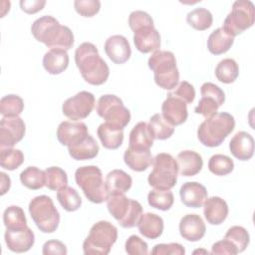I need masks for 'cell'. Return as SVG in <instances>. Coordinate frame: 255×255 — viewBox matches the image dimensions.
Returning <instances> with one entry per match:
<instances>
[{
    "instance_id": "obj_1",
    "label": "cell",
    "mask_w": 255,
    "mask_h": 255,
    "mask_svg": "<svg viewBox=\"0 0 255 255\" xmlns=\"http://www.w3.org/2000/svg\"><path fill=\"white\" fill-rule=\"evenodd\" d=\"M75 62L83 77L90 85L100 86L107 82L110 68L101 58L97 47L90 42H84L75 51Z\"/></svg>"
},
{
    "instance_id": "obj_2",
    "label": "cell",
    "mask_w": 255,
    "mask_h": 255,
    "mask_svg": "<svg viewBox=\"0 0 255 255\" xmlns=\"http://www.w3.org/2000/svg\"><path fill=\"white\" fill-rule=\"evenodd\" d=\"M31 32L34 38L45 44L50 49L70 50L74 46V34L72 30L51 15H45L36 19L32 26Z\"/></svg>"
},
{
    "instance_id": "obj_3",
    "label": "cell",
    "mask_w": 255,
    "mask_h": 255,
    "mask_svg": "<svg viewBox=\"0 0 255 255\" xmlns=\"http://www.w3.org/2000/svg\"><path fill=\"white\" fill-rule=\"evenodd\" d=\"M235 128L234 117L225 112L206 118L197 128L199 141L208 147L219 146Z\"/></svg>"
},
{
    "instance_id": "obj_4",
    "label": "cell",
    "mask_w": 255,
    "mask_h": 255,
    "mask_svg": "<svg viewBox=\"0 0 255 255\" xmlns=\"http://www.w3.org/2000/svg\"><path fill=\"white\" fill-rule=\"evenodd\" d=\"M148 68L153 72L155 84L163 90L174 89L179 82V71L172 52L157 50L148 58Z\"/></svg>"
},
{
    "instance_id": "obj_5",
    "label": "cell",
    "mask_w": 255,
    "mask_h": 255,
    "mask_svg": "<svg viewBox=\"0 0 255 255\" xmlns=\"http://www.w3.org/2000/svg\"><path fill=\"white\" fill-rule=\"evenodd\" d=\"M107 207L110 214L124 228H132L142 214L141 204L128 198L123 192H110L107 197Z\"/></svg>"
},
{
    "instance_id": "obj_6",
    "label": "cell",
    "mask_w": 255,
    "mask_h": 255,
    "mask_svg": "<svg viewBox=\"0 0 255 255\" xmlns=\"http://www.w3.org/2000/svg\"><path fill=\"white\" fill-rule=\"evenodd\" d=\"M75 180L85 196L93 203L100 204L107 200L108 190L102 170L96 165L80 166L75 171Z\"/></svg>"
},
{
    "instance_id": "obj_7",
    "label": "cell",
    "mask_w": 255,
    "mask_h": 255,
    "mask_svg": "<svg viewBox=\"0 0 255 255\" xmlns=\"http://www.w3.org/2000/svg\"><path fill=\"white\" fill-rule=\"evenodd\" d=\"M118 239L117 227L109 221L101 220L95 223L83 243L86 255H107Z\"/></svg>"
},
{
    "instance_id": "obj_8",
    "label": "cell",
    "mask_w": 255,
    "mask_h": 255,
    "mask_svg": "<svg viewBox=\"0 0 255 255\" xmlns=\"http://www.w3.org/2000/svg\"><path fill=\"white\" fill-rule=\"evenodd\" d=\"M152 170L148 174V184L155 189H171L177 182L178 165L176 159L169 153L160 152L152 161Z\"/></svg>"
},
{
    "instance_id": "obj_9",
    "label": "cell",
    "mask_w": 255,
    "mask_h": 255,
    "mask_svg": "<svg viewBox=\"0 0 255 255\" xmlns=\"http://www.w3.org/2000/svg\"><path fill=\"white\" fill-rule=\"evenodd\" d=\"M29 213L32 220L43 233H53L60 223V213L51 197L39 195L29 203Z\"/></svg>"
},
{
    "instance_id": "obj_10",
    "label": "cell",
    "mask_w": 255,
    "mask_h": 255,
    "mask_svg": "<svg viewBox=\"0 0 255 255\" xmlns=\"http://www.w3.org/2000/svg\"><path fill=\"white\" fill-rule=\"evenodd\" d=\"M254 21V4L250 0H237L233 3L231 11L224 19L221 28L228 36L234 38L251 28Z\"/></svg>"
},
{
    "instance_id": "obj_11",
    "label": "cell",
    "mask_w": 255,
    "mask_h": 255,
    "mask_svg": "<svg viewBox=\"0 0 255 255\" xmlns=\"http://www.w3.org/2000/svg\"><path fill=\"white\" fill-rule=\"evenodd\" d=\"M96 112L106 123L125 128L130 121L129 110L124 106L123 101L116 95L107 94L100 97Z\"/></svg>"
},
{
    "instance_id": "obj_12",
    "label": "cell",
    "mask_w": 255,
    "mask_h": 255,
    "mask_svg": "<svg viewBox=\"0 0 255 255\" xmlns=\"http://www.w3.org/2000/svg\"><path fill=\"white\" fill-rule=\"evenodd\" d=\"M95 103V97L92 93L81 91L63 103L62 112L68 119L78 122L86 119L92 113Z\"/></svg>"
},
{
    "instance_id": "obj_13",
    "label": "cell",
    "mask_w": 255,
    "mask_h": 255,
    "mask_svg": "<svg viewBox=\"0 0 255 255\" xmlns=\"http://www.w3.org/2000/svg\"><path fill=\"white\" fill-rule=\"evenodd\" d=\"M201 99L198 102V105L194 108L195 114L202 115L205 118H209L224 104L225 94L221 88L217 85L206 82L200 88Z\"/></svg>"
},
{
    "instance_id": "obj_14",
    "label": "cell",
    "mask_w": 255,
    "mask_h": 255,
    "mask_svg": "<svg viewBox=\"0 0 255 255\" xmlns=\"http://www.w3.org/2000/svg\"><path fill=\"white\" fill-rule=\"evenodd\" d=\"M26 126L20 117H3L0 121V148H11L25 135Z\"/></svg>"
},
{
    "instance_id": "obj_15",
    "label": "cell",
    "mask_w": 255,
    "mask_h": 255,
    "mask_svg": "<svg viewBox=\"0 0 255 255\" xmlns=\"http://www.w3.org/2000/svg\"><path fill=\"white\" fill-rule=\"evenodd\" d=\"M57 138L61 144L73 147L82 142L88 135V128L82 122H62L57 128Z\"/></svg>"
},
{
    "instance_id": "obj_16",
    "label": "cell",
    "mask_w": 255,
    "mask_h": 255,
    "mask_svg": "<svg viewBox=\"0 0 255 255\" xmlns=\"http://www.w3.org/2000/svg\"><path fill=\"white\" fill-rule=\"evenodd\" d=\"M133 32V43L135 48L143 54L155 52L160 48V35L153 24H146Z\"/></svg>"
},
{
    "instance_id": "obj_17",
    "label": "cell",
    "mask_w": 255,
    "mask_h": 255,
    "mask_svg": "<svg viewBox=\"0 0 255 255\" xmlns=\"http://www.w3.org/2000/svg\"><path fill=\"white\" fill-rule=\"evenodd\" d=\"M161 115L171 126H180L188 117L187 104L169 93L161 105Z\"/></svg>"
},
{
    "instance_id": "obj_18",
    "label": "cell",
    "mask_w": 255,
    "mask_h": 255,
    "mask_svg": "<svg viewBox=\"0 0 255 255\" xmlns=\"http://www.w3.org/2000/svg\"><path fill=\"white\" fill-rule=\"evenodd\" d=\"M105 53L115 64L126 63L131 55V49L128 39L123 35H113L105 42Z\"/></svg>"
},
{
    "instance_id": "obj_19",
    "label": "cell",
    "mask_w": 255,
    "mask_h": 255,
    "mask_svg": "<svg viewBox=\"0 0 255 255\" xmlns=\"http://www.w3.org/2000/svg\"><path fill=\"white\" fill-rule=\"evenodd\" d=\"M4 238L8 249L15 253L27 252L35 243L34 232L29 227L19 230L6 229Z\"/></svg>"
},
{
    "instance_id": "obj_20",
    "label": "cell",
    "mask_w": 255,
    "mask_h": 255,
    "mask_svg": "<svg viewBox=\"0 0 255 255\" xmlns=\"http://www.w3.org/2000/svg\"><path fill=\"white\" fill-rule=\"evenodd\" d=\"M205 223L198 214H186L180 219L179 233L187 241H199L205 235Z\"/></svg>"
},
{
    "instance_id": "obj_21",
    "label": "cell",
    "mask_w": 255,
    "mask_h": 255,
    "mask_svg": "<svg viewBox=\"0 0 255 255\" xmlns=\"http://www.w3.org/2000/svg\"><path fill=\"white\" fill-rule=\"evenodd\" d=\"M181 202L189 208H199L207 198V190L204 185L196 181H187L179 189Z\"/></svg>"
},
{
    "instance_id": "obj_22",
    "label": "cell",
    "mask_w": 255,
    "mask_h": 255,
    "mask_svg": "<svg viewBox=\"0 0 255 255\" xmlns=\"http://www.w3.org/2000/svg\"><path fill=\"white\" fill-rule=\"evenodd\" d=\"M231 154L239 160H249L254 154V139L247 131L236 132L229 142Z\"/></svg>"
},
{
    "instance_id": "obj_23",
    "label": "cell",
    "mask_w": 255,
    "mask_h": 255,
    "mask_svg": "<svg viewBox=\"0 0 255 255\" xmlns=\"http://www.w3.org/2000/svg\"><path fill=\"white\" fill-rule=\"evenodd\" d=\"M228 205L226 201L219 196L206 198L203 203V214L207 222L211 225H220L227 218Z\"/></svg>"
},
{
    "instance_id": "obj_24",
    "label": "cell",
    "mask_w": 255,
    "mask_h": 255,
    "mask_svg": "<svg viewBox=\"0 0 255 255\" xmlns=\"http://www.w3.org/2000/svg\"><path fill=\"white\" fill-rule=\"evenodd\" d=\"M178 173L182 176H194L200 172L203 166V159L194 150H182L176 156Z\"/></svg>"
},
{
    "instance_id": "obj_25",
    "label": "cell",
    "mask_w": 255,
    "mask_h": 255,
    "mask_svg": "<svg viewBox=\"0 0 255 255\" xmlns=\"http://www.w3.org/2000/svg\"><path fill=\"white\" fill-rule=\"evenodd\" d=\"M136 226L139 233L147 239L158 238L164 228L163 219L159 215L151 212L142 213Z\"/></svg>"
},
{
    "instance_id": "obj_26",
    "label": "cell",
    "mask_w": 255,
    "mask_h": 255,
    "mask_svg": "<svg viewBox=\"0 0 255 255\" xmlns=\"http://www.w3.org/2000/svg\"><path fill=\"white\" fill-rule=\"evenodd\" d=\"M97 134L105 148L117 149L124 141V128L109 124H101L97 129Z\"/></svg>"
},
{
    "instance_id": "obj_27",
    "label": "cell",
    "mask_w": 255,
    "mask_h": 255,
    "mask_svg": "<svg viewBox=\"0 0 255 255\" xmlns=\"http://www.w3.org/2000/svg\"><path fill=\"white\" fill-rule=\"evenodd\" d=\"M69 66V55L64 49H50L43 57V67L51 75L63 73Z\"/></svg>"
},
{
    "instance_id": "obj_28",
    "label": "cell",
    "mask_w": 255,
    "mask_h": 255,
    "mask_svg": "<svg viewBox=\"0 0 255 255\" xmlns=\"http://www.w3.org/2000/svg\"><path fill=\"white\" fill-rule=\"evenodd\" d=\"M124 161L131 170L141 172L146 170L153 161L149 149H134L128 147L124 153Z\"/></svg>"
},
{
    "instance_id": "obj_29",
    "label": "cell",
    "mask_w": 255,
    "mask_h": 255,
    "mask_svg": "<svg viewBox=\"0 0 255 255\" xmlns=\"http://www.w3.org/2000/svg\"><path fill=\"white\" fill-rule=\"evenodd\" d=\"M153 144L148 124L145 122L137 123L130 130L128 136V147L134 149H149Z\"/></svg>"
},
{
    "instance_id": "obj_30",
    "label": "cell",
    "mask_w": 255,
    "mask_h": 255,
    "mask_svg": "<svg viewBox=\"0 0 255 255\" xmlns=\"http://www.w3.org/2000/svg\"><path fill=\"white\" fill-rule=\"evenodd\" d=\"M106 187L108 193L110 192H123L128 191L132 184L131 176L123 169H114L106 176Z\"/></svg>"
},
{
    "instance_id": "obj_31",
    "label": "cell",
    "mask_w": 255,
    "mask_h": 255,
    "mask_svg": "<svg viewBox=\"0 0 255 255\" xmlns=\"http://www.w3.org/2000/svg\"><path fill=\"white\" fill-rule=\"evenodd\" d=\"M99 150L98 142L90 134L79 144L68 148L70 156L75 160L93 159L98 155Z\"/></svg>"
},
{
    "instance_id": "obj_32",
    "label": "cell",
    "mask_w": 255,
    "mask_h": 255,
    "mask_svg": "<svg viewBox=\"0 0 255 255\" xmlns=\"http://www.w3.org/2000/svg\"><path fill=\"white\" fill-rule=\"evenodd\" d=\"M234 38L228 36L222 28L215 29L207 39V49L213 55L226 53L233 45Z\"/></svg>"
},
{
    "instance_id": "obj_33",
    "label": "cell",
    "mask_w": 255,
    "mask_h": 255,
    "mask_svg": "<svg viewBox=\"0 0 255 255\" xmlns=\"http://www.w3.org/2000/svg\"><path fill=\"white\" fill-rule=\"evenodd\" d=\"M148 128L153 139L164 140L169 138L174 132V127L171 126L161 114H154L150 117Z\"/></svg>"
},
{
    "instance_id": "obj_34",
    "label": "cell",
    "mask_w": 255,
    "mask_h": 255,
    "mask_svg": "<svg viewBox=\"0 0 255 255\" xmlns=\"http://www.w3.org/2000/svg\"><path fill=\"white\" fill-rule=\"evenodd\" d=\"M215 76L223 84L234 83L239 76L238 64L231 58L221 60L215 68Z\"/></svg>"
},
{
    "instance_id": "obj_35",
    "label": "cell",
    "mask_w": 255,
    "mask_h": 255,
    "mask_svg": "<svg viewBox=\"0 0 255 255\" xmlns=\"http://www.w3.org/2000/svg\"><path fill=\"white\" fill-rule=\"evenodd\" d=\"M20 181L31 190L41 189L46 185L45 170H41L36 166H28L20 173Z\"/></svg>"
},
{
    "instance_id": "obj_36",
    "label": "cell",
    "mask_w": 255,
    "mask_h": 255,
    "mask_svg": "<svg viewBox=\"0 0 255 255\" xmlns=\"http://www.w3.org/2000/svg\"><path fill=\"white\" fill-rule=\"evenodd\" d=\"M3 222L8 230H19L28 227L24 210L17 205L8 206L3 213Z\"/></svg>"
},
{
    "instance_id": "obj_37",
    "label": "cell",
    "mask_w": 255,
    "mask_h": 255,
    "mask_svg": "<svg viewBox=\"0 0 255 255\" xmlns=\"http://www.w3.org/2000/svg\"><path fill=\"white\" fill-rule=\"evenodd\" d=\"M57 199L61 206L69 212L78 210L82 205V198L78 191L71 186H64L57 190Z\"/></svg>"
},
{
    "instance_id": "obj_38",
    "label": "cell",
    "mask_w": 255,
    "mask_h": 255,
    "mask_svg": "<svg viewBox=\"0 0 255 255\" xmlns=\"http://www.w3.org/2000/svg\"><path fill=\"white\" fill-rule=\"evenodd\" d=\"M186 21L193 29L204 31L212 26L213 16L211 12L206 8L199 7L187 13Z\"/></svg>"
},
{
    "instance_id": "obj_39",
    "label": "cell",
    "mask_w": 255,
    "mask_h": 255,
    "mask_svg": "<svg viewBox=\"0 0 255 255\" xmlns=\"http://www.w3.org/2000/svg\"><path fill=\"white\" fill-rule=\"evenodd\" d=\"M147 202L149 206L153 208L166 211L172 207L174 202V196L170 189L164 190L153 188L147 194Z\"/></svg>"
},
{
    "instance_id": "obj_40",
    "label": "cell",
    "mask_w": 255,
    "mask_h": 255,
    "mask_svg": "<svg viewBox=\"0 0 255 255\" xmlns=\"http://www.w3.org/2000/svg\"><path fill=\"white\" fill-rule=\"evenodd\" d=\"M23 110L24 101L17 95H6L0 100V113L3 117H19Z\"/></svg>"
},
{
    "instance_id": "obj_41",
    "label": "cell",
    "mask_w": 255,
    "mask_h": 255,
    "mask_svg": "<svg viewBox=\"0 0 255 255\" xmlns=\"http://www.w3.org/2000/svg\"><path fill=\"white\" fill-rule=\"evenodd\" d=\"M208 169L215 175L224 176L234 169L233 160L225 154H214L208 160Z\"/></svg>"
},
{
    "instance_id": "obj_42",
    "label": "cell",
    "mask_w": 255,
    "mask_h": 255,
    "mask_svg": "<svg viewBox=\"0 0 255 255\" xmlns=\"http://www.w3.org/2000/svg\"><path fill=\"white\" fill-rule=\"evenodd\" d=\"M225 239L229 240L237 249L238 253L243 252L250 242V236L248 231L239 225L230 227L224 236Z\"/></svg>"
},
{
    "instance_id": "obj_43",
    "label": "cell",
    "mask_w": 255,
    "mask_h": 255,
    "mask_svg": "<svg viewBox=\"0 0 255 255\" xmlns=\"http://www.w3.org/2000/svg\"><path fill=\"white\" fill-rule=\"evenodd\" d=\"M46 187L50 190H59L68 183V176L64 169L59 166H50L45 169Z\"/></svg>"
},
{
    "instance_id": "obj_44",
    "label": "cell",
    "mask_w": 255,
    "mask_h": 255,
    "mask_svg": "<svg viewBox=\"0 0 255 255\" xmlns=\"http://www.w3.org/2000/svg\"><path fill=\"white\" fill-rule=\"evenodd\" d=\"M24 162V154L17 148H1L0 164L4 169L15 170Z\"/></svg>"
},
{
    "instance_id": "obj_45",
    "label": "cell",
    "mask_w": 255,
    "mask_h": 255,
    "mask_svg": "<svg viewBox=\"0 0 255 255\" xmlns=\"http://www.w3.org/2000/svg\"><path fill=\"white\" fill-rule=\"evenodd\" d=\"M75 10L83 17H93L99 13L101 2L99 0H76L74 2Z\"/></svg>"
},
{
    "instance_id": "obj_46",
    "label": "cell",
    "mask_w": 255,
    "mask_h": 255,
    "mask_svg": "<svg viewBox=\"0 0 255 255\" xmlns=\"http://www.w3.org/2000/svg\"><path fill=\"white\" fill-rule=\"evenodd\" d=\"M126 252L129 255H146L148 254V246L137 235H130L126 241Z\"/></svg>"
},
{
    "instance_id": "obj_47",
    "label": "cell",
    "mask_w": 255,
    "mask_h": 255,
    "mask_svg": "<svg viewBox=\"0 0 255 255\" xmlns=\"http://www.w3.org/2000/svg\"><path fill=\"white\" fill-rule=\"evenodd\" d=\"M150 254L152 255H184L185 249L179 243H160L153 246Z\"/></svg>"
},
{
    "instance_id": "obj_48",
    "label": "cell",
    "mask_w": 255,
    "mask_h": 255,
    "mask_svg": "<svg viewBox=\"0 0 255 255\" xmlns=\"http://www.w3.org/2000/svg\"><path fill=\"white\" fill-rule=\"evenodd\" d=\"M171 94L173 96L179 98L185 104L188 105V104H191L194 101L195 89L190 83H188L186 81H182L176 86L175 91H173Z\"/></svg>"
},
{
    "instance_id": "obj_49",
    "label": "cell",
    "mask_w": 255,
    "mask_h": 255,
    "mask_svg": "<svg viewBox=\"0 0 255 255\" xmlns=\"http://www.w3.org/2000/svg\"><path fill=\"white\" fill-rule=\"evenodd\" d=\"M146 24H153V20L148 13L141 10H135L129 14L128 26L132 31Z\"/></svg>"
},
{
    "instance_id": "obj_50",
    "label": "cell",
    "mask_w": 255,
    "mask_h": 255,
    "mask_svg": "<svg viewBox=\"0 0 255 255\" xmlns=\"http://www.w3.org/2000/svg\"><path fill=\"white\" fill-rule=\"evenodd\" d=\"M66 245L59 240H48L43 245L42 253L44 255H66L67 254Z\"/></svg>"
},
{
    "instance_id": "obj_51",
    "label": "cell",
    "mask_w": 255,
    "mask_h": 255,
    "mask_svg": "<svg viewBox=\"0 0 255 255\" xmlns=\"http://www.w3.org/2000/svg\"><path fill=\"white\" fill-rule=\"evenodd\" d=\"M212 254H229V255H235L238 253L236 247L227 239H223L220 241L215 242L211 247Z\"/></svg>"
},
{
    "instance_id": "obj_52",
    "label": "cell",
    "mask_w": 255,
    "mask_h": 255,
    "mask_svg": "<svg viewBox=\"0 0 255 255\" xmlns=\"http://www.w3.org/2000/svg\"><path fill=\"white\" fill-rule=\"evenodd\" d=\"M46 4L45 0H21L20 7L27 14H35L41 11Z\"/></svg>"
},
{
    "instance_id": "obj_53",
    "label": "cell",
    "mask_w": 255,
    "mask_h": 255,
    "mask_svg": "<svg viewBox=\"0 0 255 255\" xmlns=\"http://www.w3.org/2000/svg\"><path fill=\"white\" fill-rule=\"evenodd\" d=\"M0 175H1V194H5L9 189H10V186H11V179L10 177L4 173V172H0Z\"/></svg>"
},
{
    "instance_id": "obj_54",
    "label": "cell",
    "mask_w": 255,
    "mask_h": 255,
    "mask_svg": "<svg viewBox=\"0 0 255 255\" xmlns=\"http://www.w3.org/2000/svg\"><path fill=\"white\" fill-rule=\"evenodd\" d=\"M201 252H203V253H207V254H208V251H205V250H195L193 253H194V254H196V253H201Z\"/></svg>"
}]
</instances>
